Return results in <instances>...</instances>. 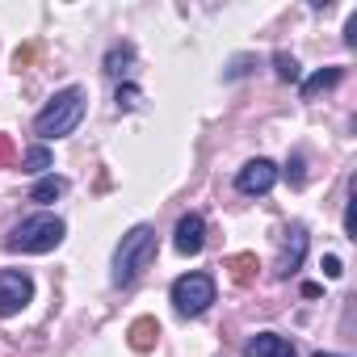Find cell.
<instances>
[{"label":"cell","mask_w":357,"mask_h":357,"mask_svg":"<svg viewBox=\"0 0 357 357\" xmlns=\"http://www.w3.org/2000/svg\"><path fill=\"white\" fill-rule=\"evenodd\" d=\"M30 59H34V47H22V51H17V55H13V63H17V68H26V63H30Z\"/></svg>","instance_id":"obj_23"},{"label":"cell","mask_w":357,"mask_h":357,"mask_svg":"<svg viewBox=\"0 0 357 357\" xmlns=\"http://www.w3.org/2000/svg\"><path fill=\"white\" fill-rule=\"evenodd\" d=\"M344 43H349V47H357V13H353V17H349V26H344Z\"/></svg>","instance_id":"obj_22"},{"label":"cell","mask_w":357,"mask_h":357,"mask_svg":"<svg viewBox=\"0 0 357 357\" xmlns=\"http://www.w3.org/2000/svg\"><path fill=\"white\" fill-rule=\"evenodd\" d=\"M223 269L231 273V282H236V286H252V278H257V269H261V265H257V257H252V252H236V257H227V261H223Z\"/></svg>","instance_id":"obj_13"},{"label":"cell","mask_w":357,"mask_h":357,"mask_svg":"<svg viewBox=\"0 0 357 357\" xmlns=\"http://www.w3.org/2000/svg\"><path fill=\"white\" fill-rule=\"evenodd\" d=\"M273 72H278V80H286V84H294V80L303 76V68H298V59H294L290 51H273Z\"/></svg>","instance_id":"obj_15"},{"label":"cell","mask_w":357,"mask_h":357,"mask_svg":"<svg viewBox=\"0 0 357 357\" xmlns=\"http://www.w3.org/2000/svg\"><path fill=\"white\" fill-rule=\"evenodd\" d=\"M215 303V278L211 273H181L172 282V311L185 315V319H198L202 311H211Z\"/></svg>","instance_id":"obj_4"},{"label":"cell","mask_w":357,"mask_h":357,"mask_svg":"<svg viewBox=\"0 0 357 357\" xmlns=\"http://www.w3.org/2000/svg\"><path fill=\"white\" fill-rule=\"evenodd\" d=\"M303 164H307V155H303V151H294V155H290V164H286V176H290V185H303V181H307Z\"/></svg>","instance_id":"obj_19"},{"label":"cell","mask_w":357,"mask_h":357,"mask_svg":"<svg viewBox=\"0 0 357 357\" xmlns=\"http://www.w3.org/2000/svg\"><path fill=\"white\" fill-rule=\"evenodd\" d=\"M340 76H344V68H319L311 80H303V101H315L319 93L336 89V84H340Z\"/></svg>","instance_id":"obj_12"},{"label":"cell","mask_w":357,"mask_h":357,"mask_svg":"<svg viewBox=\"0 0 357 357\" xmlns=\"http://www.w3.org/2000/svg\"><path fill=\"white\" fill-rule=\"evenodd\" d=\"M324 273H328V278H340V273H344L340 257H324Z\"/></svg>","instance_id":"obj_21"},{"label":"cell","mask_w":357,"mask_h":357,"mask_svg":"<svg viewBox=\"0 0 357 357\" xmlns=\"http://www.w3.org/2000/svg\"><path fill=\"white\" fill-rule=\"evenodd\" d=\"M130 63H135V47H130V43H114V47L105 51V76L122 80V76L130 72Z\"/></svg>","instance_id":"obj_11"},{"label":"cell","mask_w":357,"mask_h":357,"mask_svg":"<svg viewBox=\"0 0 357 357\" xmlns=\"http://www.w3.org/2000/svg\"><path fill=\"white\" fill-rule=\"evenodd\" d=\"M202 244H206V219L202 215H181L176 219V231H172V248L181 252V257H198L202 252Z\"/></svg>","instance_id":"obj_8"},{"label":"cell","mask_w":357,"mask_h":357,"mask_svg":"<svg viewBox=\"0 0 357 357\" xmlns=\"http://www.w3.org/2000/svg\"><path fill=\"white\" fill-rule=\"evenodd\" d=\"M273 185H278V164H273V160H265V155L248 160V164L236 172V190H240L244 198H265Z\"/></svg>","instance_id":"obj_6"},{"label":"cell","mask_w":357,"mask_h":357,"mask_svg":"<svg viewBox=\"0 0 357 357\" xmlns=\"http://www.w3.org/2000/svg\"><path fill=\"white\" fill-rule=\"evenodd\" d=\"M315 357H340V353H324V349H319V353H315Z\"/></svg>","instance_id":"obj_24"},{"label":"cell","mask_w":357,"mask_h":357,"mask_svg":"<svg viewBox=\"0 0 357 357\" xmlns=\"http://www.w3.org/2000/svg\"><path fill=\"white\" fill-rule=\"evenodd\" d=\"M126 340H130L135 353H147V349H155V340H160V324H155L151 315H139V319L126 328Z\"/></svg>","instance_id":"obj_10"},{"label":"cell","mask_w":357,"mask_h":357,"mask_svg":"<svg viewBox=\"0 0 357 357\" xmlns=\"http://www.w3.org/2000/svg\"><path fill=\"white\" fill-rule=\"evenodd\" d=\"M13 164H17V147L9 135H0V168H13Z\"/></svg>","instance_id":"obj_20"},{"label":"cell","mask_w":357,"mask_h":357,"mask_svg":"<svg viewBox=\"0 0 357 357\" xmlns=\"http://www.w3.org/2000/svg\"><path fill=\"white\" fill-rule=\"evenodd\" d=\"M155 261V227L139 223L122 236V244L114 248V265H109V282L114 286H130L147 265Z\"/></svg>","instance_id":"obj_2"},{"label":"cell","mask_w":357,"mask_h":357,"mask_svg":"<svg viewBox=\"0 0 357 357\" xmlns=\"http://www.w3.org/2000/svg\"><path fill=\"white\" fill-rule=\"evenodd\" d=\"M63 190H68V181H63V176H55V172H51V176H43V181H38V185L30 190V202L47 206V202H55V198H59Z\"/></svg>","instance_id":"obj_14"},{"label":"cell","mask_w":357,"mask_h":357,"mask_svg":"<svg viewBox=\"0 0 357 357\" xmlns=\"http://www.w3.org/2000/svg\"><path fill=\"white\" fill-rule=\"evenodd\" d=\"M34 298V278L26 269H0V315H17Z\"/></svg>","instance_id":"obj_5"},{"label":"cell","mask_w":357,"mask_h":357,"mask_svg":"<svg viewBox=\"0 0 357 357\" xmlns=\"http://www.w3.org/2000/svg\"><path fill=\"white\" fill-rule=\"evenodd\" d=\"M51 168V151L43 147V143H34L26 155H22V172H47Z\"/></svg>","instance_id":"obj_16"},{"label":"cell","mask_w":357,"mask_h":357,"mask_svg":"<svg viewBox=\"0 0 357 357\" xmlns=\"http://www.w3.org/2000/svg\"><path fill=\"white\" fill-rule=\"evenodd\" d=\"M244 357H294V344L278 332H257L248 344H244Z\"/></svg>","instance_id":"obj_9"},{"label":"cell","mask_w":357,"mask_h":357,"mask_svg":"<svg viewBox=\"0 0 357 357\" xmlns=\"http://www.w3.org/2000/svg\"><path fill=\"white\" fill-rule=\"evenodd\" d=\"M303 257H307V227H303V223H290V227L282 231V257H278L273 273H278V278H294V273L303 269Z\"/></svg>","instance_id":"obj_7"},{"label":"cell","mask_w":357,"mask_h":357,"mask_svg":"<svg viewBox=\"0 0 357 357\" xmlns=\"http://www.w3.org/2000/svg\"><path fill=\"white\" fill-rule=\"evenodd\" d=\"M252 68H257V59H252V55H236V59L223 68V80H240V76H248Z\"/></svg>","instance_id":"obj_17"},{"label":"cell","mask_w":357,"mask_h":357,"mask_svg":"<svg viewBox=\"0 0 357 357\" xmlns=\"http://www.w3.org/2000/svg\"><path fill=\"white\" fill-rule=\"evenodd\" d=\"M63 219L59 215H30V219H22L13 231H9V240H5V248L9 252H30V257H38V252H51V248H59L63 244Z\"/></svg>","instance_id":"obj_3"},{"label":"cell","mask_w":357,"mask_h":357,"mask_svg":"<svg viewBox=\"0 0 357 357\" xmlns=\"http://www.w3.org/2000/svg\"><path fill=\"white\" fill-rule=\"evenodd\" d=\"M139 97H143V93H139V89H135L130 80H126V84H118V93H114L118 109H135V105H139Z\"/></svg>","instance_id":"obj_18"},{"label":"cell","mask_w":357,"mask_h":357,"mask_svg":"<svg viewBox=\"0 0 357 357\" xmlns=\"http://www.w3.org/2000/svg\"><path fill=\"white\" fill-rule=\"evenodd\" d=\"M84 101H89V93H84L80 84L59 89V93L38 109L34 135H38V139H63V135H72V130L80 126V118H84Z\"/></svg>","instance_id":"obj_1"}]
</instances>
